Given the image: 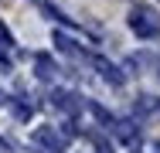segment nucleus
<instances>
[{
	"label": "nucleus",
	"mask_w": 160,
	"mask_h": 153,
	"mask_svg": "<svg viewBox=\"0 0 160 153\" xmlns=\"http://www.w3.org/2000/svg\"><path fill=\"white\" fill-rule=\"evenodd\" d=\"M109 129H112V136H116L119 143H136V140H140L136 122H129V119H112V122H109Z\"/></svg>",
	"instance_id": "423d86ee"
},
{
	"label": "nucleus",
	"mask_w": 160,
	"mask_h": 153,
	"mask_svg": "<svg viewBox=\"0 0 160 153\" xmlns=\"http://www.w3.org/2000/svg\"><path fill=\"white\" fill-rule=\"evenodd\" d=\"M58 65H55V58L51 55H34V75L41 78V82H55L58 78Z\"/></svg>",
	"instance_id": "20e7f679"
},
{
	"label": "nucleus",
	"mask_w": 160,
	"mask_h": 153,
	"mask_svg": "<svg viewBox=\"0 0 160 153\" xmlns=\"http://www.w3.org/2000/svg\"><path fill=\"white\" fill-rule=\"evenodd\" d=\"M31 143L41 146V150H48V153H65L68 136H65L62 129H55V126H38V129L31 133Z\"/></svg>",
	"instance_id": "f03ea898"
},
{
	"label": "nucleus",
	"mask_w": 160,
	"mask_h": 153,
	"mask_svg": "<svg viewBox=\"0 0 160 153\" xmlns=\"http://www.w3.org/2000/svg\"><path fill=\"white\" fill-rule=\"evenodd\" d=\"M7 106H10V112H14L17 122H28L34 116V106L28 102V99H7Z\"/></svg>",
	"instance_id": "1a4fd4ad"
},
{
	"label": "nucleus",
	"mask_w": 160,
	"mask_h": 153,
	"mask_svg": "<svg viewBox=\"0 0 160 153\" xmlns=\"http://www.w3.org/2000/svg\"><path fill=\"white\" fill-rule=\"evenodd\" d=\"M85 109H89V112H92V116L99 119V126H106V129H109V122H112V116H109V112H106V109H102L99 102H85Z\"/></svg>",
	"instance_id": "9d476101"
},
{
	"label": "nucleus",
	"mask_w": 160,
	"mask_h": 153,
	"mask_svg": "<svg viewBox=\"0 0 160 153\" xmlns=\"http://www.w3.org/2000/svg\"><path fill=\"white\" fill-rule=\"evenodd\" d=\"M89 140H92V146H96V153H112V143L102 136V133H89Z\"/></svg>",
	"instance_id": "9b49d317"
},
{
	"label": "nucleus",
	"mask_w": 160,
	"mask_h": 153,
	"mask_svg": "<svg viewBox=\"0 0 160 153\" xmlns=\"http://www.w3.org/2000/svg\"><path fill=\"white\" fill-rule=\"evenodd\" d=\"M0 102H7V95H3V92H0Z\"/></svg>",
	"instance_id": "2eb2a0df"
},
{
	"label": "nucleus",
	"mask_w": 160,
	"mask_h": 153,
	"mask_svg": "<svg viewBox=\"0 0 160 153\" xmlns=\"http://www.w3.org/2000/svg\"><path fill=\"white\" fill-rule=\"evenodd\" d=\"M153 150H157V153H160V140H157V143H153Z\"/></svg>",
	"instance_id": "4468645a"
},
{
	"label": "nucleus",
	"mask_w": 160,
	"mask_h": 153,
	"mask_svg": "<svg viewBox=\"0 0 160 153\" xmlns=\"http://www.w3.org/2000/svg\"><path fill=\"white\" fill-rule=\"evenodd\" d=\"M133 109H136V116H153V119H160V99H153V95H140Z\"/></svg>",
	"instance_id": "6e6552de"
},
{
	"label": "nucleus",
	"mask_w": 160,
	"mask_h": 153,
	"mask_svg": "<svg viewBox=\"0 0 160 153\" xmlns=\"http://www.w3.org/2000/svg\"><path fill=\"white\" fill-rule=\"evenodd\" d=\"M129 31L136 34V37H157L160 34V14L153 7H147V3H136L133 10H129Z\"/></svg>",
	"instance_id": "f257e3e1"
},
{
	"label": "nucleus",
	"mask_w": 160,
	"mask_h": 153,
	"mask_svg": "<svg viewBox=\"0 0 160 153\" xmlns=\"http://www.w3.org/2000/svg\"><path fill=\"white\" fill-rule=\"evenodd\" d=\"M7 150H10V146H7V143H3V140H0V153H7Z\"/></svg>",
	"instance_id": "ddd939ff"
},
{
	"label": "nucleus",
	"mask_w": 160,
	"mask_h": 153,
	"mask_svg": "<svg viewBox=\"0 0 160 153\" xmlns=\"http://www.w3.org/2000/svg\"><path fill=\"white\" fill-rule=\"evenodd\" d=\"M55 48L58 51H65V55H72V58H85V51L78 48V41H72L68 34H62V31H55Z\"/></svg>",
	"instance_id": "0eeeda50"
},
{
	"label": "nucleus",
	"mask_w": 160,
	"mask_h": 153,
	"mask_svg": "<svg viewBox=\"0 0 160 153\" xmlns=\"http://www.w3.org/2000/svg\"><path fill=\"white\" fill-rule=\"evenodd\" d=\"M48 106L58 109V112H65V116H78V112L85 109V99L75 95V92H68V89H55L48 95Z\"/></svg>",
	"instance_id": "7ed1b4c3"
},
{
	"label": "nucleus",
	"mask_w": 160,
	"mask_h": 153,
	"mask_svg": "<svg viewBox=\"0 0 160 153\" xmlns=\"http://www.w3.org/2000/svg\"><path fill=\"white\" fill-rule=\"evenodd\" d=\"M92 65L99 68V75H102V78H106V82H109L112 89H119V85L126 82V75H123V72H119L116 65H109L106 58H99V55H92Z\"/></svg>",
	"instance_id": "39448f33"
},
{
	"label": "nucleus",
	"mask_w": 160,
	"mask_h": 153,
	"mask_svg": "<svg viewBox=\"0 0 160 153\" xmlns=\"http://www.w3.org/2000/svg\"><path fill=\"white\" fill-rule=\"evenodd\" d=\"M7 48H14V37H10V31L3 27V21H0V51H7Z\"/></svg>",
	"instance_id": "f8f14e48"
}]
</instances>
